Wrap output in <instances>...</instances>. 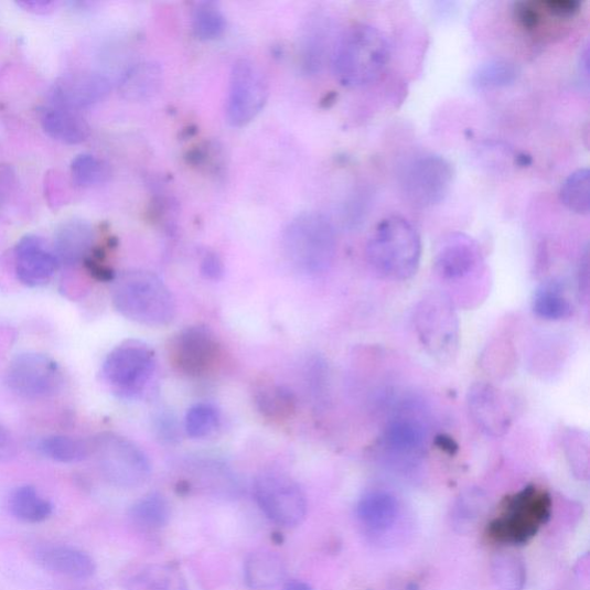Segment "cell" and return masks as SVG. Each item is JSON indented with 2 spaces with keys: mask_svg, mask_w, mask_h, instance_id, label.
<instances>
[{
  "mask_svg": "<svg viewBox=\"0 0 590 590\" xmlns=\"http://www.w3.org/2000/svg\"><path fill=\"white\" fill-rule=\"evenodd\" d=\"M355 515L367 533L382 536L396 526L400 505L397 497L387 491H371L358 500Z\"/></svg>",
  "mask_w": 590,
  "mask_h": 590,
  "instance_id": "21",
  "label": "cell"
},
{
  "mask_svg": "<svg viewBox=\"0 0 590 590\" xmlns=\"http://www.w3.org/2000/svg\"><path fill=\"white\" fill-rule=\"evenodd\" d=\"M254 496L265 515L279 526L296 527L305 518V496L300 485L286 474H260L254 481Z\"/></svg>",
  "mask_w": 590,
  "mask_h": 590,
  "instance_id": "10",
  "label": "cell"
},
{
  "mask_svg": "<svg viewBox=\"0 0 590 590\" xmlns=\"http://www.w3.org/2000/svg\"><path fill=\"white\" fill-rule=\"evenodd\" d=\"M493 576L503 590H523L527 579L524 561L513 555H498L494 559Z\"/></svg>",
  "mask_w": 590,
  "mask_h": 590,
  "instance_id": "36",
  "label": "cell"
},
{
  "mask_svg": "<svg viewBox=\"0 0 590 590\" xmlns=\"http://www.w3.org/2000/svg\"><path fill=\"white\" fill-rule=\"evenodd\" d=\"M551 512L549 493L527 485L504 500L500 515L486 527V536L495 544L524 546L549 522Z\"/></svg>",
  "mask_w": 590,
  "mask_h": 590,
  "instance_id": "5",
  "label": "cell"
},
{
  "mask_svg": "<svg viewBox=\"0 0 590 590\" xmlns=\"http://www.w3.org/2000/svg\"><path fill=\"white\" fill-rule=\"evenodd\" d=\"M532 308L537 318L546 321L567 320L573 314L571 301L557 283H547L537 289Z\"/></svg>",
  "mask_w": 590,
  "mask_h": 590,
  "instance_id": "29",
  "label": "cell"
},
{
  "mask_svg": "<svg viewBox=\"0 0 590 590\" xmlns=\"http://www.w3.org/2000/svg\"><path fill=\"white\" fill-rule=\"evenodd\" d=\"M15 185V175L11 168L0 165V207L6 204Z\"/></svg>",
  "mask_w": 590,
  "mask_h": 590,
  "instance_id": "43",
  "label": "cell"
},
{
  "mask_svg": "<svg viewBox=\"0 0 590 590\" xmlns=\"http://www.w3.org/2000/svg\"><path fill=\"white\" fill-rule=\"evenodd\" d=\"M71 174L76 186L90 189L106 184L111 178V168L106 161L83 153L73 160Z\"/></svg>",
  "mask_w": 590,
  "mask_h": 590,
  "instance_id": "33",
  "label": "cell"
},
{
  "mask_svg": "<svg viewBox=\"0 0 590 590\" xmlns=\"http://www.w3.org/2000/svg\"><path fill=\"white\" fill-rule=\"evenodd\" d=\"M201 271L205 278L208 279H219L224 273V266L216 253L205 254L202 264Z\"/></svg>",
  "mask_w": 590,
  "mask_h": 590,
  "instance_id": "42",
  "label": "cell"
},
{
  "mask_svg": "<svg viewBox=\"0 0 590 590\" xmlns=\"http://www.w3.org/2000/svg\"><path fill=\"white\" fill-rule=\"evenodd\" d=\"M256 404L260 412L273 420H283L292 417L297 408L294 394L286 387L270 384L256 393Z\"/></svg>",
  "mask_w": 590,
  "mask_h": 590,
  "instance_id": "31",
  "label": "cell"
},
{
  "mask_svg": "<svg viewBox=\"0 0 590 590\" xmlns=\"http://www.w3.org/2000/svg\"><path fill=\"white\" fill-rule=\"evenodd\" d=\"M332 20L322 12L308 14L302 21L298 44V65L302 74L313 76L323 71L331 61L337 39Z\"/></svg>",
  "mask_w": 590,
  "mask_h": 590,
  "instance_id": "15",
  "label": "cell"
},
{
  "mask_svg": "<svg viewBox=\"0 0 590 590\" xmlns=\"http://www.w3.org/2000/svg\"><path fill=\"white\" fill-rule=\"evenodd\" d=\"M40 121L51 139L65 144H81L90 136V127L79 112L46 107L40 111Z\"/></svg>",
  "mask_w": 590,
  "mask_h": 590,
  "instance_id": "23",
  "label": "cell"
},
{
  "mask_svg": "<svg viewBox=\"0 0 590 590\" xmlns=\"http://www.w3.org/2000/svg\"><path fill=\"white\" fill-rule=\"evenodd\" d=\"M564 446H566L571 466H573L576 471L578 470L581 476H587L589 457L587 435L580 430H570L566 435V439H564Z\"/></svg>",
  "mask_w": 590,
  "mask_h": 590,
  "instance_id": "39",
  "label": "cell"
},
{
  "mask_svg": "<svg viewBox=\"0 0 590 590\" xmlns=\"http://www.w3.org/2000/svg\"><path fill=\"white\" fill-rule=\"evenodd\" d=\"M37 449L44 457L61 464L81 463L93 453L92 443L64 435L47 436L39 442Z\"/></svg>",
  "mask_w": 590,
  "mask_h": 590,
  "instance_id": "28",
  "label": "cell"
},
{
  "mask_svg": "<svg viewBox=\"0 0 590 590\" xmlns=\"http://www.w3.org/2000/svg\"><path fill=\"white\" fill-rule=\"evenodd\" d=\"M588 248L584 249V253H583V256H582V259H581V262H580V268H579V285H580V290L583 291V292H588V271H589V268H588Z\"/></svg>",
  "mask_w": 590,
  "mask_h": 590,
  "instance_id": "47",
  "label": "cell"
},
{
  "mask_svg": "<svg viewBox=\"0 0 590 590\" xmlns=\"http://www.w3.org/2000/svg\"><path fill=\"white\" fill-rule=\"evenodd\" d=\"M283 590H313L312 587L303 581L292 580L288 582Z\"/></svg>",
  "mask_w": 590,
  "mask_h": 590,
  "instance_id": "49",
  "label": "cell"
},
{
  "mask_svg": "<svg viewBox=\"0 0 590 590\" xmlns=\"http://www.w3.org/2000/svg\"><path fill=\"white\" fill-rule=\"evenodd\" d=\"M367 260L382 277L412 278L420 266L422 243L417 228L406 218L390 216L376 225L366 247Z\"/></svg>",
  "mask_w": 590,
  "mask_h": 590,
  "instance_id": "3",
  "label": "cell"
},
{
  "mask_svg": "<svg viewBox=\"0 0 590 590\" xmlns=\"http://www.w3.org/2000/svg\"><path fill=\"white\" fill-rule=\"evenodd\" d=\"M452 182L451 163L435 153H425L408 161L399 174L403 195L418 208L433 207L444 201Z\"/></svg>",
  "mask_w": 590,
  "mask_h": 590,
  "instance_id": "8",
  "label": "cell"
},
{
  "mask_svg": "<svg viewBox=\"0 0 590 590\" xmlns=\"http://www.w3.org/2000/svg\"><path fill=\"white\" fill-rule=\"evenodd\" d=\"M540 3L544 11L560 20L572 19L581 9V3L578 0H546V2Z\"/></svg>",
  "mask_w": 590,
  "mask_h": 590,
  "instance_id": "41",
  "label": "cell"
},
{
  "mask_svg": "<svg viewBox=\"0 0 590 590\" xmlns=\"http://www.w3.org/2000/svg\"><path fill=\"white\" fill-rule=\"evenodd\" d=\"M153 351L142 342L127 341L115 347L101 367L103 379L122 398L140 395L155 372Z\"/></svg>",
  "mask_w": 590,
  "mask_h": 590,
  "instance_id": "9",
  "label": "cell"
},
{
  "mask_svg": "<svg viewBox=\"0 0 590 590\" xmlns=\"http://www.w3.org/2000/svg\"><path fill=\"white\" fill-rule=\"evenodd\" d=\"M36 559L45 570L69 579L87 580L96 572L94 559L73 547L46 546L36 551Z\"/></svg>",
  "mask_w": 590,
  "mask_h": 590,
  "instance_id": "22",
  "label": "cell"
},
{
  "mask_svg": "<svg viewBox=\"0 0 590 590\" xmlns=\"http://www.w3.org/2000/svg\"><path fill=\"white\" fill-rule=\"evenodd\" d=\"M17 454V443L11 432L0 425V460H10Z\"/></svg>",
  "mask_w": 590,
  "mask_h": 590,
  "instance_id": "44",
  "label": "cell"
},
{
  "mask_svg": "<svg viewBox=\"0 0 590 590\" xmlns=\"http://www.w3.org/2000/svg\"><path fill=\"white\" fill-rule=\"evenodd\" d=\"M112 281V302L124 318L150 328L167 326L174 320V297L158 275L132 270Z\"/></svg>",
  "mask_w": 590,
  "mask_h": 590,
  "instance_id": "2",
  "label": "cell"
},
{
  "mask_svg": "<svg viewBox=\"0 0 590 590\" xmlns=\"http://www.w3.org/2000/svg\"><path fill=\"white\" fill-rule=\"evenodd\" d=\"M162 83V72L158 65L140 64L127 73L124 87L133 98H146L155 94Z\"/></svg>",
  "mask_w": 590,
  "mask_h": 590,
  "instance_id": "35",
  "label": "cell"
},
{
  "mask_svg": "<svg viewBox=\"0 0 590 590\" xmlns=\"http://www.w3.org/2000/svg\"><path fill=\"white\" fill-rule=\"evenodd\" d=\"M6 383L11 391L28 399H44L61 391L64 373L49 355L28 352L19 354L10 363Z\"/></svg>",
  "mask_w": 590,
  "mask_h": 590,
  "instance_id": "12",
  "label": "cell"
},
{
  "mask_svg": "<svg viewBox=\"0 0 590 590\" xmlns=\"http://www.w3.org/2000/svg\"><path fill=\"white\" fill-rule=\"evenodd\" d=\"M483 256L479 244L465 234L448 236L436 251L433 269L444 283L459 290L482 272Z\"/></svg>",
  "mask_w": 590,
  "mask_h": 590,
  "instance_id": "14",
  "label": "cell"
},
{
  "mask_svg": "<svg viewBox=\"0 0 590 590\" xmlns=\"http://www.w3.org/2000/svg\"><path fill=\"white\" fill-rule=\"evenodd\" d=\"M110 90L111 84L107 76L81 72L62 76L54 85L51 97L55 107L79 112L105 99Z\"/></svg>",
  "mask_w": 590,
  "mask_h": 590,
  "instance_id": "16",
  "label": "cell"
},
{
  "mask_svg": "<svg viewBox=\"0 0 590 590\" xmlns=\"http://www.w3.org/2000/svg\"><path fill=\"white\" fill-rule=\"evenodd\" d=\"M192 28L197 39L214 41L219 39L226 30V19L214 2L197 3L192 12Z\"/></svg>",
  "mask_w": 590,
  "mask_h": 590,
  "instance_id": "34",
  "label": "cell"
},
{
  "mask_svg": "<svg viewBox=\"0 0 590 590\" xmlns=\"http://www.w3.org/2000/svg\"><path fill=\"white\" fill-rule=\"evenodd\" d=\"M579 75L581 76V82H584V85L588 87L589 82V44H586L581 51L579 63H578Z\"/></svg>",
  "mask_w": 590,
  "mask_h": 590,
  "instance_id": "46",
  "label": "cell"
},
{
  "mask_svg": "<svg viewBox=\"0 0 590 590\" xmlns=\"http://www.w3.org/2000/svg\"><path fill=\"white\" fill-rule=\"evenodd\" d=\"M171 515V504L160 493H150L141 497L130 509L132 523L143 530H158L165 527Z\"/></svg>",
  "mask_w": 590,
  "mask_h": 590,
  "instance_id": "27",
  "label": "cell"
},
{
  "mask_svg": "<svg viewBox=\"0 0 590 590\" xmlns=\"http://www.w3.org/2000/svg\"><path fill=\"white\" fill-rule=\"evenodd\" d=\"M427 441L425 422L412 414H401L384 429L382 446L391 457L415 461L425 453Z\"/></svg>",
  "mask_w": 590,
  "mask_h": 590,
  "instance_id": "19",
  "label": "cell"
},
{
  "mask_svg": "<svg viewBox=\"0 0 590 590\" xmlns=\"http://www.w3.org/2000/svg\"><path fill=\"white\" fill-rule=\"evenodd\" d=\"M11 515L28 524H40L53 515L54 506L33 485H21L9 498Z\"/></svg>",
  "mask_w": 590,
  "mask_h": 590,
  "instance_id": "25",
  "label": "cell"
},
{
  "mask_svg": "<svg viewBox=\"0 0 590 590\" xmlns=\"http://www.w3.org/2000/svg\"><path fill=\"white\" fill-rule=\"evenodd\" d=\"M287 571V564L278 554L258 550L246 558L244 577L248 588L269 590L286 579Z\"/></svg>",
  "mask_w": 590,
  "mask_h": 590,
  "instance_id": "24",
  "label": "cell"
},
{
  "mask_svg": "<svg viewBox=\"0 0 590 590\" xmlns=\"http://www.w3.org/2000/svg\"><path fill=\"white\" fill-rule=\"evenodd\" d=\"M14 265L18 279L29 288L49 285L61 267L54 249L37 236H25L17 244Z\"/></svg>",
  "mask_w": 590,
  "mask_h": 590,
  "instance_id": "17",
  "label": "cell"
},
{
  "mask_svg": "<svg viewBox=\"0 0 590 590\" xmlns=\"http://www.w3.org/2000/svg\"><path fill=\"white\" fill-rule=\"evenodd\" d=\"M515 19L523 30L534 33L540 28L544 19V10L540 2H521L515 6Z\"/></svg>",
  "mask_w": 590,
  "mask_h": 590,
  "instance_id": "40",
  "label": "cell"
},
{
  "mask_svg": "<svg viewBox=\"0 0 590 590\" xmlns=\"http://www.w3.org/2000/svg\"><path fill=\"white\" fill-rule=\"evenodd\" d=\"M95 233L87 221L72 218L62 223L55 233L54 251L61 266L85 264L94 249Z\"/></svg>",
  "mask_w": 590,
  "mask_h": 590,
  "instance_id": "20",
  "label": "cell"
},
{
  "mask_svg": "<svg viewBox=\"0 0 590 590\" xmlns=\"http://www.w3.org/2000/svg\"><path fill=\"white\" fill-rule=\"evenodd\" d=\"M416 329L423 347L446 362L459 344V321L452 299L446 292L426 296L417 305Z\"/></svg>",
  "mask_w": 590,
  "mask_h": 590,
  "instance_id": "7",
  "label": "cell"
},
{
  "mask_svg": "<svg viewBox=\"0 0 590 590\" xmlns=\"http://www.w3.org/2000/svg\"><path fill=\"white\" fill-rule=\"evenodd\" d=\"M519 67L509 61L494 60L481 64L472 75V85L479 90L505 88L519 78Z\"/></svg>",
  "mask_w": 590,
  "mask_h": 590,
  "instance_id": "30",
  "label": "cell"
},
{
  "mask_svg": "<svg viewBox=\"0 0 590 590\" xmlns=\"http://www.w3.org/2000/svg\"><path fill=\"white\" fill-rule=\"evenodd\" d=\"M222 347L215 333L207 326H189L178 333L170 345L173 366L189 376L213 372L221 361Z\"/></svg>",
  "mask_w": 590,
  "mask_h": 590,
  "instance_id": "13",
  "label": "cell"
},
{
  "mask_svg": "<svg viewBox=\"0 0 590 590\" xmlns=\"http://www.w3.org/2000/svg\"><path fill=\"white\" fill-rule=\"evenodd\" d=\"M485 507V496L481 491L470 490L461 494L452 508V522L460 532L470 529L480 518Z\"/></svg>",
  "mask_w": 590,
  "mask_h": 590,
  "instance_id": "38",
  "label": "cell"
},
{
  "mask_svg": "<svg viewBox=\"0 0 590 590\" xmlns=\"http://www.w3.org/2000/svg\"><path fill=\"white\" fill-rule=\"evenodd\" d=\"M283 249L296 271L305 276L321 275L330 269L336 258L335 227L320 213L300 214L285 230Z\"/></svg>",
  "mask_w": 590,
  "mask_h": 590,
  "instance_id": "4",
  "label": "cell"
},
{
  "mask_svg": "<svg viewBox=\"0 0 590 590\" xmlns=\"http://www.w3.org/2000/svg\"><path fill=\"white\" fill-rule=\"evenodd\" d=\"M269 87L260 67L249 60H239L229 74L226 118L230 126L243 127L264 110Z\"/></svg>",
  "mask_w": 590,
  "mask_h": 590,
  "instance_id": "11",
  "label": "cell"
},
{
  "mask_svg": "<svg viewBox=\"0 0 590 590\" xmlns=\"http://www.w3.org/2000/svg\"><path fill=\"white\" fill-rule=\"evenodd\" d=\"M468 408L475 426L492 438H501L511 427L507 400L492 384H473L468 394Z\"/></svg>",
  "mask_w": 590,
  "mask_h": 590,
  "instance_id": "18",
  "label": "cell"
},
{
  "mask_svg": "<svg viewBox=\"0 0 590 590\" xmlns=\"http://www.w3.org/2000/svg\"><path fill=\"white\" fill-rule=\"evenodd\" d=\"M126 590H189L181 571L171 566L153 564L137 571L125 581Z\"/></svg>",
  "mask_w": 590,
  "mask_h": 590,
  "instance_id": "26",
  "label": "cell"
},
{
  "mask_svg": "<svg viewBox=\"0 0 590 590\" xmlns=\"http://www.w3.org/2000/svg\"><path fill=\"white\" fill-rule=\"evenodd\" d=\"M92 448L101 475L117 489H139L150 478L148 457L124 436L103 432L93 441Z\"/></svg>",
  "mask_w": 590,
  "mask_h": 590,
  "instance_id": "6",
  "label": "cell"
},
{
  "mask_svg": "<svg viewBox=\"0 0 590 590\" xmlns=\"http://www.w3.org/2000/svg\"><path fill=\"white\" fill-rule=\"evenodd\" d=\"M219 423V410L212 404L201 403L189 410L185 430L192 439H204L215 432Z\"/></svg>",
  "mask_w": 590,
  "mask_h": 590,
  "instance_id": "37",
  "label": "cell"
},
{
  "mask_svg": "<svg viewBox=\"0 0 590 590\" xmlns=\"http://www.w3.org/2000/svg\"><path fill=\"white\" fill-rule=\"evenodd\" d=\"M560 201L578 215H588L590 211V172L587 168L571 173L559 191Z\"/></svg>",
  "mask_w": 590,
  "mask_h": 590,
  "instance_id": "32",
  "label": "cell"
},
{
  "mask_svg": "<svg viewBox=\"0 0 590 590\" xmlns=\"http://www.w3.org/2000/svg\"><path fill=\"white\" fill-rule=\"evenodd\" d=\"M20 8L25 11L35 13V14H47L54 12L57 9L58 3L56 2H40V0H34V2H20L18 3Z\"/></svg>",
  "mask_w": 590,
  "mask_h": 590,
  "instance_id": "45",
  "label": "cell"
},
{
  "mask_svg": "<svg viewBox=\"0 0 590 590\" xmlns=\"http://www.w3.org/2000/svg\"><path fill=\"white\" fill-rule=\"evenodd\" d=\"M436 444H438L439 448H441L444 452H448L450 454H454L458 450L457 443L451 439L448 438V436H438L436 438Z\"/></svg>",
  "mask_w": 590,
  "mask_h": 590,
  "instance_id": "48",
  "label": "cell"
},
{
  "mask_svg": "<svg viewBox=\"0 0 590 590\" xmlns=\"http://www.w3.org/2000/svg\"><path fill=\"white\" fill-rule=\"evenodd\" d=\"M390 57L386 35L372 24L356 23L337 39L330 63L342 86L363 88L380 78Z\"/></svg>",
  "mask_w": 590,
  "mask_h": 590,
  "instance_id": "1",
  "label": "cell"
}]
</instances>
